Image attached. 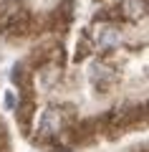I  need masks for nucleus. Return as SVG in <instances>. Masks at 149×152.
Instances as JSON below:
<instances>
[{
    "mask_svg": "<svg viewBox=\"0 0 149 152\" xmlns=\"http://www.w3.org/2000/svg\"><path fill=\"white\" fill-rule=\"evenodd\" d=\"M91 81H94V86L101 94H106V89L116 81V74H114V69L106 66V64H94L91 66Z\"/></svg>",
    "mask_w": 149,
    "mask_h": 152,
    "instance_id": "7ed1b4c3",
    "label": "nucleus"
},
{
    "mask_svg": "<svg viewBox=\"0 0 149 152\" xmlns=\"http://www.w3.org/2000/svg\"><path fill=\"white\" fill-rule=\"evenodd\" d=\"M13 107H15V94L5 91V109H13Z\"/></svg>",
    "mask_w": 149,
    "mask_h": 152,
    "instance_id": "6e6552de",
    "label": "nucleus"
},
{
    "mask_svg": "<svg viewBox=\"0 0 149 152\" xmlns=\"http://www.w3.org/2000/svg\"><path fill=\"white\" fill-rule=\"evenodd\" d=\"M116 13L124 20H139V18L147 15V0H121Z\"/></svg>",
    "mask_w": 149,
    "mask_h": 152,
    "instance_id": "20e7f679",
    "label": "nucleus"
},
{
    "mask_svg": "<svg viewBox=\"0 0 149 152\" xmlns=\"http://www.w3.org/2000/svg\"><path fill=\"white\" fill-rule=\"evenodd\" d=\"M116 43H119V31L106 28V31L99 33V51H101V53H109V51H111Z\"/></svg>",
    "mask_w": 149,
    "mask_h": 152,
    "instance_id": "423d86ee",
    "label": "nucleus"
},
{
    "mask_svg": "<svg viewBox=\"0 0 149 152\" xmlns=\"http://www.w3.org/2000/svg\"><path fill=\"white\" fill-rule=\"evenodd\" d=\"M66 127H68V122H66V112H61V107H48L46 112L41 114V122H38V137L33 142H36V145H43L46 140H56Z\"/></svg>",
    "mask_w": 149,
    "mask_h": 152,
    "instance_id": "f257e3e1",
    "label": "nucleus"
},
{
    "mask_svg": "<svg viewBox=\"0 0 149 152\" xmlns=\"http://www.w3.org/2000/svg\"><path fill=\"white\" fill-rule=\"evenodd\" d=\"M89 48H91V46H89V38H84V41L76 46V56H73V58L76 61H84L86 56H89Z\"/></svg>",
    "mask_w": 149,
    "mask_h": 152,
    "instance_id": "0eeeda50",
    "label": "nucleus"
},
{
    "mask_svg": "<svg viewBox=\"0 0 149 152\" xmlns=\"http://www.w3.org/2000/svg\"><path fill=\"white\" fill-rule=\"evenodd\" d=\"M15 119L18 124H20L23 134H28L31 132V122H33V114H36V102H33V96H23L20 102H15Z\"/></svg>",
    "mask_w": 149,
    "mask_h": 152,
    "instance_id": "f03ea898",
    "label": "nucleus"
},
{
    "mask_svg": "<svg viewBox=\"0 0 149 152\" xmlns=\"http://www.w3.org/2000/svg\"><path fill=\"white\" fill-rule=\"evenodd\" d=\"M8 142V132H5V127L0 124V145H5Z\"/></svg>",
    "mask_w": 149,
    "mask_h": 152,
    "instance_id": "1a4fd4ad",
    "label": "nucleus"
},
{
    "mask_svg": "<svg viewBox=\"0 0 149 152\" xmlns=\"http://www.w3.org/2000/svg\"><path fill=\"white\" fill-rule=\"evenodd\" d=\"M10 79H13V84L23 91V96H33V94H31L33 91V76H31V71H28L25 64H15V66H13Z\"/></svg>",
    "mask_w": 149,
    "mask_h": 152,
    "instance_id": "39448f33",
    "label": "nucleus"
}]
</instances>
